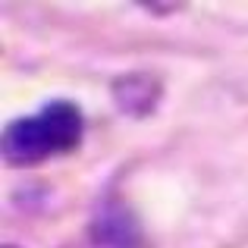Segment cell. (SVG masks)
I'll use <instances>...</instances> for the list:
<instances>
[{
  "mask_svg": "<svg viewBox=\"0 0 248 248\" xmlns=\"http://www.w3.org/2000/svg\"><path fill=\"white\" fill-rule=\"evenodd\" d=\"M41 123H44V132H47L54 151H73L82 141V113L76 104H69V101L47 104L41 113Z\"/></svg>",
  "mask_w": 248,
  "mask_h": 248,
  "instance_id": "cell-2",
  "label": "cell"
},
{
  "mask_svg": "<svg viewBox=\"0 0 248 248\" xmlns=\"http://www.w3.org/2000/svg\"><path fill=\"white\" fill-rule=\"evenodd\" d=\"M3 148H6V157H10L13 164H38V160H44L47 154H54L41 116L16 120L10 129H6Z\"/></svg>",
  "mask_w": 248,
  "mask_h": 248,
  "instance_id": "cell-1",
  "label": "cell"
},
{
  "mask_svg": "<svg viewBox=\"0 0 248 248\" xmlns=\"http://www.w3.org/2000/svg\"><path fill=\"white\" fill-rule=\"evenodd\" d=\"M94 236L101 248H139V230H135V220L123 217L120 211L104 214L94 226Z\"/></svg>",
  "mask_w": 248,
  "mask_h": 248,
  "instance_id": "cell-3",
  "label": "cell"
}]
</instances>
